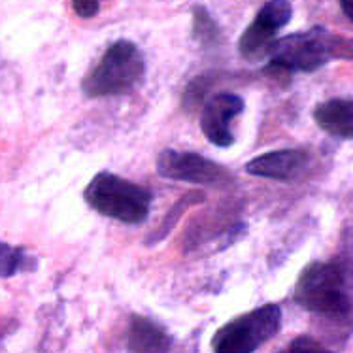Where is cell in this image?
<instances>
[{
	"label": "cell",
	"instance_id": "7a4b0ae2",
	"mask_svg": "<svg viewBox=\"0 0 353 353\" xmlns=\"http://www.w3.org/2000/svg\"><path fill=\"white\" fill-rule=\"evenodd\" d=\"M145 76V59L138 46L130 40H117L102 55L83 79V93L89 99L99 97H119L137 89Z\"/></svg>",
	"mask_w": 353,
	"mask_h": 353
},
{
	"label": "cell",
	"instance_id": "d6986e66",
	"mask_svg": "<svg viewBox=\"0 0 353 353\" xmlns=\"http://www.w3.org/2000/svg\"><path fill=\"white\" fill-rule=\"evenodd\" d=\"M340 8L350 21H353V0H340Z\"/></svg>",
	"mask_w": 353,
	"mask_h": 353
},
{
	"label": "cell",
	"instance_id": "277c9868",
	"mask_svg": "<svg viewBox=\"0 0 353 353\" xmlns=\"http://www.w3.org/2000/svg\"><path fill=\"white\" fill-rule=\"evenodd\" d=\"M331 42L332 32L323 27L276 38L268 48L267 72L278 78L293 72H316L332 61Z\"/></svg>",
	"mask_w": 353,
	"mask_h": 353
},
{
	"label": "cell",
	"instance_id": "5b68a950",
	"mask_svg": "<svg viewBox=\"0 0 353 353\" xmlns=\"http://www.w3.org/2000/svg\"><path fill=\"white\" fill-rule=\"evenodd\" d=\"M280 327V306L263 304L217 329L212 339V350L214 353H255L265 342L274 339Z\"/></svg>",
	"mask_w": 353,
	"mask_h": 353
},
{
	"label": "cell",
	"instance_id": "5bb4252c",
	"mask_svg": "<svg viewBox=\"0 0 353 353\" xmlns=\"http://www.w3.org/2000/svg\"><path fill=\"white\" fill-rule=\"evenodd\" d=\"M193 37H195V40H199L204 48H212V46H217V43H219L221 30H219V25H217L216 19L210 15V12L206 8L196 6L195 10H193Z\"/></svg>",
	"mask_w": 353,
	"mask_h": 353
},
{
	"label": "cell",
	"instance_id": "ba28073f",
	"mask_svg": "<svg viewBox=\"0 0 353 353\" xmlns=\"http://www.w3.org/2000/svg\"><path fill=\"white\" fill-rule=\"evenodd\" d=\"M244 112V101L234 93H217L210 99L201 116L202 134L217 148H231L234 144V132L231 123Z\"/></svg>",
	"mask_w": 353,
	"mask_h": 353
},
{
	"label": "cell",
	"instance_id": "2e32d148",
	"mask_svg": "<svg viewBox=\"0 0 353 353\" xmlns=\"http://www.w3.org/2000/svg\"><path fill=\"white\" fill-rule=\"evenodd\" d=\"M289 353H334L329 347H325L321 342H317L316 339H312L308 334H301L296 339L291 340V344L288 347Z\"/></svg>",
	"mask_w": 353,
	"mask_h": 353
},
{
	"label": "cell",
	"instance_id": "9a60e30c",
	"mask_svg": "<svg viewBox=\"0 0 353 353\" xmlns=\"http://www.w3.org/2000/svg\"><path fill=\"white\" fill-rule=\"evenodd\" d=\"M210 79L206 76H201V78H195L188 85V91L183 94V106L188 110H195L199 104L204 99V93L208 91Z\"/></svg>",
	"mask_w": 353,
	"mask_h": 353
},
{
	"label": "cell",
	"instance_id": "e0dca14e",
	"mask_svg": "<svg viewBox=\"0 0 353 353\" xmlns=\"http://www.w3.org/2000/svg\"><path fill=\"white\" fill-rule=\"evenodd\" d=\"M332 59H347L353 61V38H344L339 34H332L331 42Z\"/></svg>",
	"mask_w": 353,
	"mask_h": 353
},
{
	"label": "cell",
	"instance_id": "30bf717a",
	"mask_svg": "<svg viewBox=\"0 0 353 353\" xmlns=\"http://www.w3.org/2000/svg\"><path fill=\"white\" fill-rule=\"evenodd\" d=\"M314 121L331 137L353 140V99H329L317 104Z\"/></svg>",
	"mask_w": 353,
	"mask_h": 353
},
{
	"label": "cell",
	"instance_id": "52a82bcc",
	"mask_svg": "<svg viewBox=\"0 0 353 353\" xmlns=\"http://www.w3.org/2000/svg\"><path fill=\"white\" fill-rule=\"evenodd\" d=\"M291 17H293V6L288 0H268L267 4L261 6L255 19L240 37L238 42L240 55L248 61H259L267 57L268 48L276 40V34L291 21Z\"/></svg>",
	"mask_w": 353,
	"mask_h": 353
},
{
	"label": "cell",
	"instance_id": "ac0fdd59",
	"mask_svg": "<svg viewBox=\"0 0 353 353\" xmlns=\"http://www.w3.org/2000/svg\"><path fill=\"white\" fill-rule=\"evenodd\" d=\"M72 8L81 19H91L99 14L101 0H72Z\"/></svg>",
	"mask_w": 353,
	"mask_h": 353
},
{
	"label": "cell",
	"instance_id": "7c38bea8",
	"mask_svg": "<svg viewBox=\"0 0 353 353\" xmlns=\"http://www.w3.org/2000/svg\"><path fill=\"white\" fill-rule=\"evenodd\" d=\"M204 201V195H202L201 191H191V193H188V195H183L180 199V201L174 204L172 208L168 210V214L165 216V219L161 221V225H159L157 229L150 234V238L145 240V244L152 245L155 244V242H161V240H165L170 232H172L174 225L178 223L181 219V216L188 212L191 206H195V204H199V202Z\"/></svg>",
	"mask_w": 353,
	"mask_h": 353
},
{
	"label": "cell",
	"instance_id": "6da1fadb",
	"mask_svg": "<svg viewBox=\"0 0 353 353\" xmlns=\"http://www.w3.org/2000/svg\"><path fill=\"white\" fill-rule=\"evenodd\" d=\"M295 303L329 319L350 316L353 303L344 268L336 263H310L296 280Z\"/></svg>",
	"mask_w": 353,
	"mask_h": 353
},
{
	"label": "cell",
	"instance_id": "3957f363",
	"mask_svg": "<svg viewBox=\"0 0 353 353\" xmlns=\"http://www.w3.org/2000/svg\"><path fill=\"white\" fill-rule=\"evenodd\" d=\"M85 202L101 216L125 225L144 223L152 208V193L112 172H99L83 191Z\"/></svg>",
	"mask_w": 353,
	"mask_h": 353
},
{
	"label": "cell",
	"instance_id": "ffe728a7",
	"mask_svg": "<svg viewBox=\"0 0 353 353\" xmlns=\"http://www.w3.org/2000/svg\"><path fill=\"white\" fill-rule=\"evenodd\" d=\"M278 353H289V352H288V350H283V352H278Z\"/></svg>",
	"mask_w": 353,
	"mask_h": 353
},
{
	"label": "cell",
	"instance_id": "9c48e42d",
	"mask_svg": "<svg viewBox=\"0 0 353 353\" xmlns=\"http://www.w3.org/2000/svg\"><path fill=\"white\" fill-rule=\"evenodd\" d=\"M310 163V155L304 150H276L263 153L245 163V172L278 181H295L303 176L306 166Z\"/></svg>",
	"mask_w": 353,
	"mask_h": 353
},
{
	"label": "cell",
	"instance_id": "8992f818",
	"mask_svg": "<svg viewBox=\"0 0 353 353\" xmlns=\"http://www.w3.org/2000/svg\"><path fill=\"white\" fill-rule=\"evenodd\" d=\"M157 172L166 180L188 181L208 188H225L234 180L231 170L217 165L216 161L202 157L199 153L176 150H163L159 153Z\"/></svg>",
	"mask_w": 353,
	"mask_h": 353
},
{
	"label": "cell",
	"instance_id": "8fae6325",
	"mask_svg": "<svg viewBox=\"0 0 353 353\" xmlns=\"http://www.w3.org/2000/svg\"><path fill=\"white\" fill-rule=\"evenodd\" d=\"M174 339L150 317L132 316L129 327L130 353H168Z\"/></svg>",
	"mask_w": 353,
	"mask_h": 353
},
{
	"label": "cell",
	"instance_id": "4fadbf2b",
	"mask_svg": "<svg viewBox=\"0 0 353 353\" xmlns=\"http://www.w3.org/2000/svg\"><path fill=\"white\" fill-rule=\"evenodd\" d=\"M37 267L34 257H30L27 250L0 242V278H12L23 270H32Z\"/></svg>",
	"mask_w": 353,
	"mask_h": 353
}]
</instances>
